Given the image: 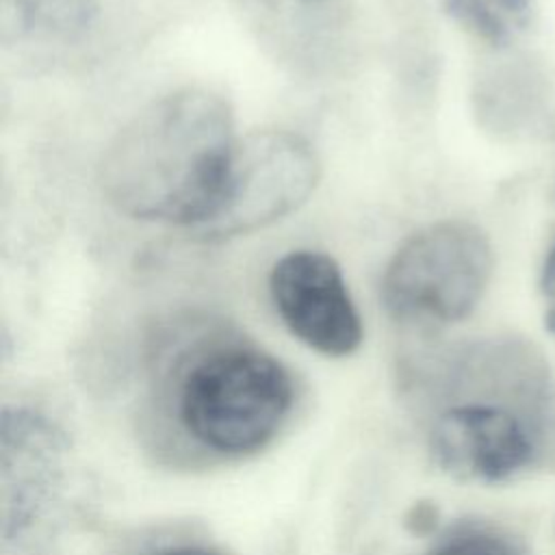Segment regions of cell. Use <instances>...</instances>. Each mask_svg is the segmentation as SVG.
<instances>
[{"mask_svg": "<svg viewBox=\"0 0 555 555\" xmlns=\"http://www.w3.org/2000/svg\"><path fill=\"white\" fill-rule=\"evenodd\" d=\"M423 440L453 479L505 483L527 473L548 436V371L525 340H479L451 353L425 382Z\"/></svg>", "mask_w": 555, "mask_h": 555, "instance_id": "cell-1", "label": "cell"}, {"mask_svg": "<svg viewBox=\"0 0 555 555\" xmlns=\"http://www.w3.org/2000/svg\"><path fill=\"white\" fill-rule=\"evenodd\" d=\"M238 134L230 102L182 87L137 111L100 163L108 204L139 221L199 230L217 212Z\"/></svg>", "mask_w": 555, "mask_h": 555, "instance_id": "cell-2", "label": "cell"}, {"mask_svg": "<svg viewBox=\"0 0 555 555\" xmlns=\"http://www.w3.org/2000/svg\"><path fill=\"white\" fill-rule=\"evenodd\" d=\"M158 395L160 412L189 453L241 460L282 431L295 405V382L262 347L212 336L176 360Z\"/></svg>", "mask_w": 555, "mask_h": 555, "instance_id": "cell-3", "label": "cell"}, {"mask_svg": "<svg viewBox=\"0 0 555 555\" xmlns=\"http://www.w3.org/2000/svg\"><path fill=\"white\" fill-rule=\"evenodd\" d=\"M492 264V245L479 225L462 219L429 223L388 260L379 282L382 306L408 325L457 323L481 301Z\"/></svg>", "mask_w": 555, "mask_h": 555, "instance_id": "cell-4", "label": "cell"}, {"mask_svg": "<svg viewBox=\"0 0 555 555\" xmlns=\"http://www.w3.org/2000/svg\"><path fill=\"white\" fill-rule=\"evenodd\" d=\"M321 180V160L306 137L262 128L238 137L225 191L212 219L195 230L204 241L254 234L304 206Z\"/></svg>", "mask_w": 555, "mask_h": 555, "instance_id": "cell-5", "label": "cell"}, {"mask_svg": "<svg viewBox=\"0 0 555 555\" xmlns=\"http://www.w3.org/2000/svg\"><path fill=\"white\" fill-rule=\"evenodd\" d=\"M271 304L284 327L327 358L356 353L364 338L360 310L338 262L317 249H293L269 273Z\"/></svg>", "mask_w": 555, "mask_h": 555, "instance_id": "cell-6", "label": "cell"}, {"mask_svg": "<svg viewBox=\"0 0 555 555\" xmlns=\"http://www.w3.org/2000/svg\"><path fill=\"white\" fill-rule=\"evenodd\" d=\"M4 33L35 41H72L95 22L98 0H0Z\"/></svg>", "mask_w": 555, "mask_h": 555, "instance_id": "cell-7", "label": "cell"}, {"mask_svg": "<svg viewBox=\"0 0 555 555\" xmlns=\"http://www.w3.org/2000/svg\"><path fill=\"white\" fill-rule=\"evenodd\" d=\"M260 24L269 26L278 39L304 50L336 30L347 13V0H247Z\"/></svg>", "mask_w": 555, "mask_h": 555, "instance_id": "cell-8", "label": "cell"}, {"mask_svg": "<svg viewBox=\"0 0 555 555\" xmlns=\"http://www.w3.org/2000/svg\"><path fill=\"white\" fill-rule=\"evenodd\" d=\"M447 15L477 39L505 48L533 22V0H442Z\"/></svg>", "mask_w": 555, "mask_h": 555, "instance_id": "cell-9", "label": "cell"}, {"mask_svg": "<svg viewBox=\"0 0 555 555\" xmlns=\"http://www.w3.org/2000/svg\"><path fill=\"white\" fill-rule=\"evenodd\" d=\"M425 555H525L518 542L490 525H460L444 533Z\"/></svg>", "mask_w": 555, "mask_h": 555, "instance_id": "cell-10", "label": "cell"}, {"mask_svg": "<svg viewBox=\"0 0 555 555\" xmlns=\"http://www.w3.org/2000/svg\"><path fill=\"white\" fill-rule=\"evenodd\" d=\"M540 295L544 304V327L551 336H555V243L546 251L540 271Z\"/></svg>", "mask_w": 555, "mask_h": 555, "instance_id": "cell-11", "label": "cell"}, {"mask_svg": "<svg viewBox=\"0 0 555 555\" xmlns=\"http://www.w3.org/2000/svg\"><path fill=\"white\" fill-rule=\"evenodd\" d=\"M405 522L414 533H429L438 525V509L431 503H416L410 509Z\"/></svg>", "mask_w": 555, "mask_h": 555, "instance_id": "cell-12", "label": "cell"}, {"mask_svg": "<svg viewBox=\"0 0 555 555\" xmlns=\"http://www.w3.org/2000/svg\"><path fill=\"white\" fill-rule=\"evenodd\" d=\"M147 555H221V553L204 544H171V546L152 551Z\"/></svg>", "mask_w": 555, "mask_h": 555, "instance_id": "cell-13", "label": "cell"}, {"mask_svg": "<svg viewBox=\"0 0 555 555\" xmlns=\"http://www.w3.org/2000/svg\"><path fill=\"white\" fill-rule=\"evenodd\" d=\"M553 434H555V431H553Z\"/></svg>", "mask_w": 555, "mask_h": 555, "instance_id": "cell-14", "label": "cell"}]
</instances>
